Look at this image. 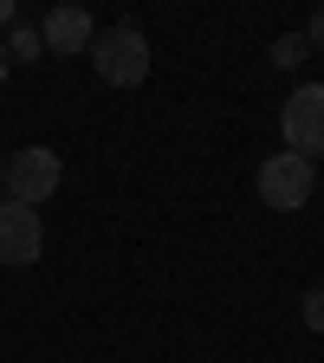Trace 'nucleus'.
<instances>
[{
  "label": "nucleus",
  "mask_w": 324,
  "mask_h": 363,
  "mask_svg": "<svg viewBox=\"0 0 324 363\" xmlns=\"http://www.w3.org/2000/svg\"><path fill=\"white\" fill-rule=\"evenodd\" d=\"M91 72H98L104 84H117V91L143 84L150 78V39H143V26H104V33H91Z\"/></svg>",
  "instance_id": "f257e3e1"
},
{
  "label": "nucleus",
  "mask_w": 324,
  "mask_h": 363,
  "mask_svg": "<svg viewBox=\"0 0 324 363\" xmlns=\"http://www.w3.org/2000/svg\"><path fill=\"white\" fill-rule=\"evenodd\" d=\"M0 182H7V201H20V208H39V201H52V195H59L65 162H59V150L33 143V150L0 156Z\"/></svg>",
  "instance_id": "f03ea898"
},
{
  "label": "nucleus",
  "mask_w": 324,
  "mask_h": 363,
  "mask_svg": "<svg viewBox=\"0 0 324 363\" xmlns=\"http://www.w3.org/2000/svg\"><path fill=\"white\" fill-rule=\"evenodd\" d=\"M253 189H259V201H266V208H279V214H298V208L311 201V189H318V169H311L305 156L279 150V156H266V162H259Z\"/></svg>",
  "instance_id": "7ed1b4c3"
},
{
  "label": "nucleus",
  "mask_w": 324,
  "mask_h": 363,
  "mask_svg": "<svg viewBox=\"0 0 324 363\" xmlns=\"http://www.w3.org/2000/svg\"><path fill=\"white\" fill-rule=\"evenodd\" d=\"M279 130H286V150L305 156V162L324 150V84H298L292 91L286 111H279Z\"/></svg>",
  "instance_id": "20e7f679"
},
{
  "label": "nucleus",
  "mask_w": 324,
  "mask_h": 363,
  "mask_svg": "<svg viewBox=\"0 0 324 363\" xmlns=\"http://www.w3.org/2000/svg\"><path fill=\"white\" fill-rule=\"evenodd\" d=\"M45 253V220L39 208H20V201H0V266H33Z\"/></svg>",
  "instance_id": "39448f33"
},
{
  "label": "nucleus",
  "mask_w": 324,
  "mask_h": 363,
  "mask_svg": "<svg viewBox=\"0 0 324 363\" xmlns=\"http://www.w3.org/2000/svg\"><path fill=\"white\" fill-rule=\"evenodd\" d=\"M91 33H98V26H91V13H84V7H72V0L39 20L45 52H91Z\"/></svg>",
  "instance_id": "423d86ee"
},
{
  "label": "nucleus",
  "mask_w": 324,
  "mask_h": 363,
  "mask_svg": "<svg viewBox=\"0 0 324 363\" xmlns=\"http://www.w3.org/2000/svg\"><path fill=\"white\" fill-rule=\"evenodd\" d=\"M0 45H7V65H39V52H45V39H39L33 20H13Z\"/></svg>",
  "instance_id": "0eeeda50"
},
{
  "label": "nucleus",
  "mask_w": 324,
  "mask_h": 363,
  "mask_svg": "<svg viewBox=\"0 0 324 363\" xmlns=\"http://www.w3.org/2000/svg\"><path fill=\"white\" fill-rule=\"evenodd\" d=\"M305 59V33H279V39H272V65H279V72H292Z\"/></svg>",
  "instance_id": "6e6552de"
},
{
  "label": "nucleus",
  "mask_w": 324,
  "mask_h": 363,
  "mask_svg": "<svg viewBox=\"0 0 324 363\" xmlns=\"http://www.w3.org/2000/svg\"><path fill=\"white\" fill-rule=\"evenodd\" d=\"M298 318H305V331H318V337H324V286H311V292L298 298Z\"/></svg>",
  "instance_id": "1a4fd4ad"
},
{
  "label": "nucleus",
  "mask_w": 324,
  "mask_h": 363,
  "mask_svg": "<svg viewBox=\"0 0 324 363\" xmlns=\"http://www.w3.org/2000/svg\"><path fill=\"white\" fill-rule=\"evenodd\" d=\"M305 45H324V7L311 13V26H305Z\"/></svg>",
  "instance_id": "9d476101"
},
{
  "label": "nucleus",
  "mask_w": 324,
  "mask_h": 363,
  "mask_svg": "<svg viewBox=\"0 0 324 363\" xmlns=\"http://www.w3.org/2000/svg\"><path fill=\"white\" fill-rule=\"evenodd\" d=\"M13 20H20V7H13V0H0V33H7Z\"/></svg>",
  "instance_id": "9b49d317"
},
{
  "label": "nucleus",
  "mask_w": 324,
  "mask_h": 363,
  "mask_svg": "<svg viewBox=\"0 0 324 363\" xmlns=\"http://www.w3.org/2000/svg\"><path fill=\"white\" fill-rule=\"evenodd\" d=\"M7 72H13V65H7V45H0V84H7Z\"/></svg>",
  "instance_id": "f8f14e48"
}]
</instances>
